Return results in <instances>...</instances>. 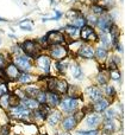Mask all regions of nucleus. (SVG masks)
I'll use <instances>...</instances> for the list:
<instances>
[{
  "label": "nucleus",
  "instance_id": "2f4dec72",
  "mask_svg": "<svg viewBox=\"0 0 125 135\" xmlns=\"http://www.w3.org/2000/svg\"><path fill=\"white\" fill-rule=\"evenodd\" d=\"M67 65H68V63L62 59V61H59L56 63V69L59 70V71H64V69L67 68Z\"/></svg>",
  "mask_w": 125,
  "mask_h": 135
},
{
  "label": "nucleus",
  "instance_id": "412c9836",
  "mask_svg": "<svg viewBox=\"0 0 125 135\" xmlns=\"http://www.w3.org/2000/svg\"><path fill=\"white\" fill-rule=\"evenodd\" d=\"M114 129H116L114 120L113 119H106V120H105V122H104V131L112 133V132H114Z\"/></svg>",
  "mask_w": 125,
  "mask_h": 135
},
{
  "label": "nucleus",
  "instance_id": "49530a36",
  "mask_svg": "<svg viewBox=\"0 0 125 135\" xmlns=\"http://www.w3.org/2000/svg\"><path fill=\"white\" fill-rule=\"evenodd\" d=\"M59 135H67V134H63V133H61V134H59Z\"/></svg>",
  "mask_w": 125,
  "mask_h": 135
},
{
  "label": "nucleus",
  "instance_id": "4468645a",
  "mask_svg": "<svg viewBox=\"0 0 125 135\" xmlns=\"http://www.w3.org/2000/svg\"><path fill=\"white\" fill-rule=\"evenodd\" d=\"M21 105L25 108H28V109H36V108L39 107V103H38L37 100H35V98H23L21 100Z\"/></svg>",
  "mask_w": 125,
  "mask_h": 135
},
{
  "label": "nucleus",
  "instance_id": "bb28decb",
  "mask_svg": "<svg viewBox=\"0 0 125 135\" xmlns=\"http://www.w3.org/2000/svg\"><path fill=\"white\" fill-rule=\"evenodd\" d=\"M66 31H67V33H69V35L72 36V37H78V35H79L78 27H75V26H73V25L67 26V27H66Z\"/></svg>",
  "mask_w": 125,
  "mask_h": 135
},
{
  "label": "nucleus",
  "instance_id": "7ed1b4c3",
  "mask_svg": "<svg viewBox=\"0 0 125 135\" xmlns=\"http://www.w3.org/2000/svg\"><path fill=\"white\" fill-rule=\"evenodd\" d=\"M61 108L64 113H72L78 108V100L73 97L64 98L61 102Z\"/></svg>",
  "mask_w": 125,
  "mask_h": 135
},
{
  "label": "nucleus",
  "instance_id": "c756f323",
  "mask_svg": "<svg viewBox=\"0 0 125 135\" xmlns=\"http://www.w3.org/2000/svg\"><path fill=\"white\" fill-rule=\"evenodd\" d=\"M107 79H109V74H107L106 71H101L98 75V81H99V83L105 84L107 82Z\"/></svg>",
  "mask_w": 125,
  "mask_h": 135
},
{
  "label": "nucleus",
  "instance_id": "58836bf2",
  "mask_svg": "<svg viewBox=\"0 0 125 135\" xmlns=\"http://www.w3.org/2000/svg\"><path fill=\"white\" fill-rule=\"evenodd\" d=\"M101 42H102V44L105 45V47H107L110 45V43H109V38H107V36L106 35H102L101 36Z\"/></svg>",
  "mask_w": 125,
  "mask_h": 135
},
{
  "label": "nucleus",
  "instance_id": "f3484780",
  "mask_svg": "<svg viewBox=\"0 0 125 135\" xmlns=\"http://www.w3.org/2000/svg\"><path fill=\"white\" fill-rule=\"evenodd\" d=\"M54 90H56L60 94H66L68 90V83L66 81H56Z\"/></svg>",
  "mask_w": 125,
  "mask_h": 135
},
{
  "label": "nucleus",
  "instance_id": "c9c22d12",
  "mask_svg": "<svg viewBox=\"0 0 125 135\" xmlns=\"http://www.w3.org/2000/svg\"><path fill=\"white\" fill-rule=\"evenodd\" d=\"M36 98H37L38 103H44L45 102V93H39Z\"/></svg>",
  "mask_w": 125,
  "mask_h": 135
},
{
  "label": "nucleus",
  "instance_id": "f8f14e48",
  "mask_svg": "<svg viewBox=\"0 0 125 135\" xmlns=\"http://www.w3.org/2000/svg\"><path fill=\"white\" fill-rule=\"evenodd\" d=\"M79 56H81L82 58L91 59L94 57V50L91 46H88V45H83V46H81L80 51H79Z\"/></svg>",
  "mask_w": 125,
  "mask_h": 135
},
{
  "label": "nucleus",
  "instance_id": "9b49d317",
  "mask_svg": "<svg viewBox=\"0 0 125 135\" xmlns=\"http://www.w3.org/2000/svg\"><path fill=\"white\" fill-rule=\"evenodd\" d=\"M45 102H48L50 107H56L60 102V97L55 91H50V93L45 94Z\"/></svg>",
  "mask_w": 125,
  "mask_h": 135
},
{
  "label": "nucleus",
  "instance_id": "f704fd0d",
  "mask_svg": "<svg viewBox=\"0 0 125 135\" xmlns=\"http://www.w3.org/2000/svg\"><path fill=\"white\" fill-rule=\"evenodd\" d=\"M111 77L113 79H116V81H118L119 77H120V74H119V71L117 69H114V70H112L111 71Z\"/></svg>",
  "mask_w": 125,
  "mask_h": 135
},
{
  "label": "nucleus",
  "instance_id": "ddd939ff",
  "mask_svg": "<svg viewBox=\"0 0 125 135\" xmlns=\"http://www.w3.org/2000/svg\"><path fill=\"white\" fill-rule=\"evenodd\" d=\"M97 24H98V26H99L102 31H105V30H107V28L111 27L112 18L110 16H105V17H102L101 19H99V20L97 21Z\"/></svg>",
  "mask_w": 125,
  "mask_h": 135
},
{
  "label": "nucleus",
  "instance_id": "9d476101",
  "mask_svg": "<svg viewBox=\"0 0 125 135\" xmlns=\"http://www.w3.org/2000/svg\"><path fill=\"white\" fill-rule=\"evenodd\" d=\"M12 115L16 116V117L21 119V117H24V116L30 115V109L23 107V105H17V107H14L13 109H12Z\"/></svg>",
  "mask_w": 125,
  "mask_h": 135
},
{
  "label": "nucleus",
  "instance_id": "7c9ffc66",
  "mask_svg": "<svg viewBox=\"0 0 125 135\" xmlns=\"http://www.w3.org/2000/svg\"><path fill=\"white\" fill-rule=\"evenodd\" d=\"M105 11V7L102 6H99V5H94V6L92 7V12L93 14H102Z\"/></svg>",
  "mask_w": 125,
  "mask_h": 135
},
{
  "label": "nucleus",
  "instance_id": "a19ab883",
  "mask_svg": "<svg viewBox=\"0 0 125 135\" xmlns=\"http://www.w3.org/2000/svg\"><path fill=\"white\" fill-rule=\"evenodd\" d=\"M82 117H83V113L80 112V113H78V114H75V117H74V119H75L76 122H79L81 119H82Z\"/></svg>",
  "mask_w": 125,
  "mask_h": 135
},
{
  "label": "nucleus",
  "instance_id": "4be33fe9",
  "mask_svg": "<svg viewBox=\"0 0 125 135\" xmlns=\"http://www.w3.org/2000/svg\"><path fill=\"white\" fill-rule=\"evenodd\" d=\"M0 107L2 109H7L10 107V96L7 94H2L0 96Z\"/></svg>",
  "mask_w": 125,
  "mask_h": 135
},
{
  "label": "nucleus",
  "instance_id": "37998d69",
  "mask_svg": "<svg viewBox=\"0 0 125 135\" xmlns=\"http://www.w3.org/2000/svg\"><path fill=\"white\" fill-rule=\"evenodd\" d=\"M87 19L91 21V23H93V24H95V23H97V18H95V17H93V16L87 17Z\"/></svg>",
  "mask_w": 125,
  "mask_h": 135
},
{
  "label": "nucleus",
  "instance_id": "aec40b11",
  "mask_svg": "<svg viewBox=\"0 0 125 135\" xmlns=\"http://www.w3.org/2000/svg\"><path fill=\"white\" fill-rule=\"evenodd\" d=\"M110 33H111V37H112V42L113 44H118V38H119V28L114 25H111L110 27Z\"/></svg>",
  "mask_w": 125,
  "mask_h": 135
},
{
  "label": "nucleus",
  "instance_id": "393cba45",
  "mask_svg": "<svg viewBox=\"0 0 125 135\" xmlns=\"http://www.w3.org/2000/svg\"><path fill=\"white\" fill-rule=\"evenodd\" d=\"M86 24V20L82 18V17H78L76 16L75 18H73V26H75V27H82V26H85Z\"/></svg>",
  "mask_w": 125,
  "mask_h": 135
},
{
  "label": "nucleus",
  "instance_id": "423d86ee",
  "mask_svg": "<svg viewBox=\"0 0 125 135\" xmlns=\"http://www.w3.org/2000/svg\"><path fill=\"white\" fill-rule=\"evenodd\" d=\"M80 37L83 40H98V36L91 26H82V30L80 31Z\"/></svg>",
  "mask_w": 125,
  "mask_h": 135
},
{
  "label": "nucleus",
  "instance_id": "f03ea898",
  "mask_svg": "<svg viewBox=\"0 0 125 135\" xmlns=\"http://www.w3.org/2000/svg\"><path fill=\"white\" fill-rule=\"evenodd\" d=\"M14 65L18 68V70H21L23 72L30 71L31 70V63L28 57H25V56H17L14 58Z\"/></svg>",
  "mask_w": 125,
  "mask_h": 135
},
{
  "label": "nucleus",
  "instance_id": "ea45409f",
  "mask_svg": "<svg viewBox=\"0 0 125 135\" xmlns=\"http://www.w3.org/2000/svg\"><path fill=\"white\" fill-rule=\"evenodd\" d=\"M114 115H116V112H114V110H112V109L107 110L106 112V119H113Z\"/></svg>",
  "mask_w": 125,
  "mask_h": 135
},
{
  "label": "nucleus",
  "instance_id": "a878e982",
  "mask_svg": "<svg viewBox=\"0 0 125 135\" xmlns=\"http://www.w3.org/2000/svg\"><path fill=\"white\" fill-rule=\"evenodd\" d=\"M72 74H73L74 78H79L80 79L82 77V71H81V68L79 65H74L72 68Z\"/></svg>",
  "mask_w": 125,
  "mask_h": 135
},
{
  "label": "nucleus",
  "instance_id": "c03bdc74",
  "mask_svg": "<svg viewBox=\"0 0 125 135\" xmlns=\"http://www.w3.org/2000/svg\"><path fill=\"white\" fill-rule=\"evenodd\" d=\"M0 21H6L5 19H2V18H0Z\"/></svg>",
  "mask_w": 125,
  "mask_h": 135
},
{
  "label": "nucleus",
  "instance_id": "4c0bfd02",
  "mask_svg": "<svg viewBox=\"0 0 125 135\" xmlns=\"http://www.w3.org/2000/svg\"><path fill=\"white\" fill-rule=\"evenodd\" d=\"M60 17H61V13L57 12V11H55V17H52V18H44V21H47V20H57Z\"/></svg>",
  "mask_w": 125,
  "mask_h": 135
},
{
  "label": "nucleus",
  "instance_id": "473e14b6",
  "mask_svg": "<svg viewBox=\"0 0 125 135\" xmlns=\"http://www.w3.org/2000/svg\"><path fill=\"white\" fill-rule=\"evenodd\" d=\"M17 105H19V97H17V96H10V107L14 108Z\"/></svg>",
  "mask_w": 125,
  "mask_h": 135
},
{
  "label": "nucleus",
  "instance_id": "39448f33",
  "mask_svg": "<svg viewBox=\"0 0 125 135\" xmlns=\"http://www.w3.org/2000/svg\"><path fill=\"white\" fill-rule=\"evenodd\" d=\"M47 40L52 45H60L64 42V36L59 31H50L47 36Z\"/></svg>",
  "mask_w": 125,
  "mask_h": 135
},
{
  "label": "nucleus",
  "instance_id": "b1692460",
  "mask_svg": "<svg viewBox=\"0 0 125 135\" xmlns=\"http://www.w3.org/2000/svg\"><path fill=\"white\" fill-rule=\"evenodd\" d=\"M19 27L23 28V30H28V31H31L33 27V23L31 20H24V21H20L19 23Z\"/></svg>",
  "mask_w": 125,
  "mask_h": 135
},
{
  "label": "nucleus",
  "instance_id": "a18cd8bd",
  "mask_svg": "<svg viewBox=\"0 0 125 135\" xmlns=\"http://www.w3.org/2000/svg\"><path fill=\"white\" fill-rule=\"evenodd\" d=\"M92 1H93V2H97V1H98V0H92Z\"/></svg>",
  "mask_w": 125,
  "mask_h": 135
},
{
  "label": "nucleus",
  "instance_id": "72a5a7b5",
  "mask_svg": "<svg viewBox=\"0 0 125 135\" xmlns=\"http://www.w3.org/2000/svg\"><path fill=\"white\" fill-rule=\"evenodd\" d=\"M104 90H105V94H106L107 96H112V95H114V93H116V90H114L113 86H110V85L105 86Z\"/></svg>",
  "mask_w": 125,
  "mask_h": 135
},
{
  "label": "nucleus",
  "instance_id": "1a4fd4ad",
  "mask_svg": "<svg viewBox=\"0 0 125 135\" xmlns=\"http://www.w3.org/2000/svg\"><path fill=\"white\" fill-rule=\"evenodd\" d=\"M5 74H6L7 79L12 81V79L18 78V76H19V70H18V68L14 65V64H8V65H7V68H6V70H5Z\"/></svg>",
  "mask_w": 125,
  "mask_h": 135
},
{
  "label": "nucleus",
  "instance_id": "20e7f679",
  "mask_svg": "<svg viewBox=\"0 0 125 135\" xmlns=\"http://www.w3.org/2000/svg\"><path fill=\"white\" fill-rule=\"evenodd\" d=\"M67 54H68L67 49H64L63 46H60V45H54V46L50 49V55H51V57L55 58L56 61H62V59H64Z\"/></svg>",
  "mask_w": 125,
  "mask_h": 135
},
{
  "label": "nucleus",
  "instance_id": "6e6552de",
  "mask_svg": "<svg viewBox=\"0 0 125 135\" xmlns=\"http://www.w3.org/2000/svg\"><path fill=\"white\" fill-rule=\"evenodd\" d=\"M86 94L90 96V98L92 101H99L102 98V93L100 91L99 88H95V86H90V88L86 89Z\"/></svg>",
  "mask_w": 125,
  "mask_h": 135
},
{
  "label": "nucleus",
  "instance_id": "79ce46f5",
  "mask_svg": "<svg viewBox=\"0 0 125 135\" xmlns=\"http://www.w3.org/2000/svg\"><path fill=\"white\" fill-rule=\"evenodd\" d=\"M4 65H5V59H4V57L0 55V69H2Z\"/></svg>",
  "mask_w": 125,
  "mask_h": 135
},
{
  "label": "nucleus",
  "instance_id": "cd10ccee",
  "mask_svg": "<svg viewBox=\"0 0 125 135\" xmlns=\"http://www.w3.org/2000/svg\"><path fill=\"white\" fill-rule=\"evenodd\" d=\"M26 93H28V95L30 96V98H35L38 96V94H39V90L36 88H33V86H29L28 89H26Z\"/></svg>",
  "mask_w": 125,
  "mask_h": 135
},
{
  "label": "nucleus",
  "instance_id": "a211bd4d",
  "mask_svg": "<svg viewBox=\"0 0 125 135\" xmlns=\"http://www.w3.org/2000/svg\"><path fill=\"white\" fill-rule=\"evenodd\" d=\"M76 124V121L74 117H67V119L63 120V123H62V127H63L64 131H72V129L75 127Z\"/></svg>",
  "mask_w": 125,
  "mask_h": 135
},
{
  "label": "nucleus",
  "instance_id": "5701e85b",
  "mask_svg": "<svg viewBox=\"0 0 125 135\" xmlns=\"http://www.w3.org/2000/svg\"><path fill=\"white\" fill-rule=\"evenodd\" d=\"M94 55L97 56V58L100 59V61H105L107 57V51H106V49H104V47H98V49L95 50Z\"/></svg>",
  "mask_w": 125,
  "mask_h": 135
},
{
  "label": "nucleus",
  "instance_id": "f257e3e1",
  "mask_svg": "<svg viewBox=\"0 0 125 135\" xmlns=\"http://www.w3.org/2000/svg\"><path fill=\"white\" fill-rule=\"evenodd\" d=\"M21 49H23L24 52H25L28 56H30V57L37 56L38 52H39V50H41L39 46L37 45V43L32 42V40H26V42H24Z\"/></svg>",
  "mask_w": 125,
  "mask_h": 135
},
{
  "label": "nucleus",
  "instance_id": "0eeeda50",
  "mask_svg": "<svg viewBox=\"0 0 125 135\" xmlns=\"http://www.w3.org/2000/svg\"><path fill=\"white\" fill-rule=\"evenodd\" d=\"M37 66L44 74H49L50 71V58L48 56H41L37 58Z\"/></svg>",
  "mask_w": 125,
  "mask_h": 135
},
{
  "label": "nucleus",
  "instance_id": "e433bc0d",
  "mask_svg": "<svg viewBox=\"0 0 125 135\" xmlns=\"http://www.w3.org/2000/svg\"><path fill=\"white\" fill-rule=\"evenodd\" d=\"M78 135H98V132L95 131H88V132H78Z\"/></svg>",
  "mask_w": 125,
  "mask_h": 135
},
{
  "label": "nucleus",
  "instance_id": "2eb2a0df",
  "mask_svg": "<svg viewBox=\"0 0 125 135\" xmlns=\"http://www.w3.org/2000/svg\"><path fill=\"white\" fill-rule=\"evenodd\" d=\"M100 122V117L99 115H91V116H88L87 119H86V124H87L88 128H95V127L99 124Z\"/></svg>",
  "mask_w": 125,
  "mask_h": 135
},
{
  "label": "nucleus",
  "instance_id": "c85d7f7f",
  "mask_svg": "<svg viewBox=\"0 0 125 135\" xmlns=\"http://www.w3.org/2000/svg\"><path fill=\"white\" fill-rule=\"evenodd\" d=\"M17 79H18L20 83H28V82L32 81V76H30V75H28V74H21V75H19Z\"/></svg>",
  "mask_w": 125,
  "mask_h": 135
},
{
  "label": "nucleus",
  "instance_id": "dca6fc26",
  "mask_svg": "<svg viewBox=\"0 0 125 135\" xmlns=\"http://www.w3.org/2000/svg\"><path fill=\"white\" fill-rule=\"evenodd\" d=\"M60 120H61V113H60V112H52L51 114L47 117L48 123L51 124V126L57 124L60 122Z\"/></svg>",
  "mask_w": 125,
  "mask_h": 135
},
{
  "label": "nucleus",
  "instance_id": "6ab92c4d",
  "mask_svg": "<svg viewBox=\"0 0 125 135\" xmlns=\"http://www.w3.org/2000/svg\"><path fill=\"white\" fill-rule=\"evenodd\" d=\"M107 107H109V102H107L106 100H99L95 102V104L93 105V109L95 110V112H104L105 109H107Z\"/></svg>",
  "mask_w": 125,
  "mask_h": 135
}]
</instances>
